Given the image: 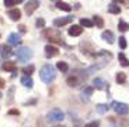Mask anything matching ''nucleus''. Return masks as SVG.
<instances>
[{
    "label": "nucleus",
    "mask_w": 129,
    "mask_h": 127,
    "mask_svg": "<svg viewBox=\"0 0 129 127\" xmlns=\"http://www.w3.org/2000/svg\"><path fill=\"white\" fill-rule=\"evenodd\" d=\"M119 46H121V49H125L126 48V38H125V36H121V38H119Z\"/></svg>",
    "instance_id": "2f4dec72"
},
{
    "label": "nucleus",
    "mask_w": 129,
    "mask_h": 127,
    "mask_svg": "<svg viewBox=\"0 0 129 127\" xmlns=\"http://www.w3.org/2000/svg\"><path fill=\"white\" fill-rule=\"evenodd\" d=\"M52 2H58V0H52Z\"/></svg>",
    "instance_id": "ea45409f"
},
{
    "label": "nucleus",
    "mask_w": 129,
    "mask_h": 127,
    "mask_svg": "<svg viewBox=\"0 0 129 127\" xmlns=\"http://www.w3.org/2000/svg\"><path fill=\"white\" fill-rule=\"evenodd\" d=\"M34 70H35L34 64H29V66H27V67H24V69H23V73L25 74V76H31V74L34 73Z\"/></svg>",
    "instance_id": "c85d7f7f"
},
{
    "label": "nucleus",
    "mask_w": 129,
    "mask_h": 127,
    "mask_svg": "<svg viewBox=\"0 0 129 127\" xmlns=\"http://www.w3.org/2000/svg\"><path fill=\"white\" fill-rule=\"evenodd\" d=\"M7 16L13 20V21H18V20L21 18V11H20L18 9H11L9 13H7Z\"/></svg>",
    "instance_id": "ddd939ff"
},
{
    "label": "nucleus",
    "mask_w": 129,
    "mask_h": 127,
    "mask_svg": "<svg viewBox=\"0 0 129 127\" xmlns=\"http://www.w3.org/2000/svg\"><path fill=\"white\" fill-rule=\"evenodd\" d=\"M18 28H20V32H25V27L24 25H20Z\"/></svg>",
    "instance_id": "c9c22d12"
},
{
    "label": "nucleus",
    "mask_w": 129,
    "mask_h": 127,
    "mask_svg": "<svg viewBox=\"0 0 129 127\" xmlns=\"http://www.w3.org/2000/svg\"><path fill=\"white\" fill-rule=\"evenodd\" d=\"M108 11H110L111 14H119L121 13V7L116 6L115 3H111L110 6H108Z\"/></svg>",
    "instance_id": "4be33fe9"
},
{
    "label": "nucleus",
    "mask_w": 129,
    "mask_h": 127,
    "mask_svg": "<svg viewBox=\"0 0 129 127\" xmlns=\"http://www.w3.org/2000/svg\"><path fill=\"white\" fill-rule=\"evenodd\" d=\"M93 87L95 89H103L104 88V80L101 78H94L93 80Z\"/></svg>",
    "instance_id": "5701e85b"
},
{
    "label": "nucleus",
    "mask_w": 129,
    "mask_h": 127,
    "mask_svg": "<svg viewBox=\"0 0 129 127\" xmlns=\"http://www.w3.org/2000/svg\"><path fill=\"white\" fill-rule=\"evenodd\" d=\"M44 36L45 38H48V41L51 42V43H59L62 45L63 43V38H62L60 32L58 31V29H45L44 31Z\"/></svg>",
    "instance_id": "f03ea898"
},
{
    "label": "nucleus",
    "mask_w": 129,
    "mask_h": 127,
    "mask_svg": "<svg viewBox=\"0 0 129 127\" xmlns=\"http://www.w3.org/2000/svg\"><path fill=\"white\" fill-rule=\"evenodd\" d=\"M112 109L118 114H128L129 112V106L123 102H112Z\"/></svg>",
    "instance_id": "39448f33"
},
{
    "label": "nucleus",
    "mask_w": 129,
    "mask_h": 127,
    "mask_svg": "<svg viewBox=\"0 0 129 127\" xmlns=\"http://www.w3.org/2000/svg\"><path fill=\"white\" fill-rule=\"evenodd\" d=\"M93 89H94V87H86V88L81 91V99H83V101H88L90 96L93 95Z\"/></svg>",
    "instance_id": "4468645a"
},
{
    "label": "nucleus",
    "mask_w": 129,
    "mask_h": 127,
    "mask_svg": "<svg viewBox=\"0 0 129 127\" xmlns=\"http://www.w3.org/2000/svg\"><path fill=\"white\" fill-rule=\"evenodd\" d=\"M69 35L70 36H79L81 35V32H83V28H81L80 25H72L70 28H69Z\"/></svg>",
    "instance_id": "9b49d317"
},
{
    "label": "nucleus",
    "mask_w": 129,
    "mask_h": 127,
    "mask_svg": "<svg viewBox=\"0 0 129 127\" xmlns=\"http://www.w3.org/2000/svg\"><path fill=\"white\" fill-rule=\"evenodd\" d=\"M35 24H37L38 28H44V27H45V20H44V18H38Z\"/></svg>",
    "instance_id": "7c9ffc66"
},
{
    "label": "nucleus",
    "mask_w": 129,
    "mask_h": 127,
    "mask_svg": "<svg viewBox=\"0 0 129 127\" xmlns=\"http://www.w3.org/2000/svg\"><path fill=\"white\" fill-rule=\"evenodd\" d=\"M80 25L87 27V28H91V27L94 25V22H93V20H88V18H81V20H80Z\"/></svg>",
    "instance_id": "bb28decb"
},
{
    "label": "nucleus",
    "mask_w": 129,
    "mask_h": 127,
    "mask_svg": "<svg viewBox=\"0 0 129 127\" xmlns=\"http://www.w3.org/2000/svg\"><path fill=\"white\" fill-rule=\"evenodd\" d=\"M16 54H17V60L25 63V61H28L32 57V50L29 48H18Z\"/></svg>",
    "instance_id": "20e7f679"
},
{
    "label": "nucleus",
    "mask_w": 129,
    "mask_h": 127,
    "mask_svg": "<svg viewBox=\"0 0 129 127\" xmlns=\"http://www.w3.org/2000/svg\"><path fill=\"white\" fill-rule=\"evenodd\" d=\"M21 2H24V0H17V3H21Z\"/></svg>",
    "instance_id": "4c0bfd02"
},
{
    "label": "nucleus",
    "mask_w": 129,
    "mask_h": 127,
    "mask_svg": "<svg viewBox=\"0 0 129 127\" xmlns=\"http://www.w3.org/2000/svg\"><path fill=\"white\" fill-rule=\"evenodd\" d=\"M80 83H81V80L77 76H72V77H69V78L66 80V84H68L69 87H77Z\"/></svg>",
    "instance_id": "f3484780"
},
{
    "label": "nucleus",
    "mask_w": 129,
    "mask_h": 127,
    "mask_svg": "<svg viewBox=\"0 0 129 127\" xmlns=\"http://www.w3.org/2000/svg\"><path fill=\"white\" fill-rule=\"evenodd\" d=\"M53 127H64V126H53Z\"/></svg>",
    "instance_id": "58836bf2"
},
{
    "label": "nucleus",
    "mask_w": 129,
    "mask_h": 127,
    "mask_svg": "<svg viewBox=\"0 0 129 127\" xmlns=\"http://www.w3.org/2000/svg\"><path fill=\"white\" fill-rule=\"evenodd\" d=\"M115 80H116V83H118V84H125V81H126V74L122 73V71H119V73L116 74Z\"/></svg>",
    "instance_id": "b1692460"
},
{
    "label": "nucleus",
    "mask_w": 129,
    "mask_h": 127,
    "mask_svg": "<svg viewBox=\"0 0 129 127\" xmlns=\"http://www.w3.org/2000/svg\"><path fill=\"white\" fill-rule=\"evenodd\" d=\"M95 109H97V112L98 113H107L108 112V109H110V106H107V105H104V103H100V105H97L95 106Z\"/></svg>",
    "instance_id": "cd10ccee"
},
{
    "label": "nucleus",
    "mask_w": 129,
    "mask_h": 127,
    "mask_svg": "<svg viewBox=\"0 0 129 127\" xmlns=\"http://www.w3.org/2000/svg\"><path fill=\"white\" fill-rule=\"evenodd\" d=\"M112 127H118V126H112Z\"/></svg>",
    "instance_id": "a19ab883"
},
{
    "label": "nucleus",
    "mask_w": 129,
    "mask_h": 127,
    "mask_svg": "<svg viewBox=\"0 0 129 127\" xmlns=\"http://www.w3.org/2000/svg\"><path fill=\"white\" fill-rule=\"evenodd\" d=\"M93 22H94V25H95L97 28H104V20L101 18L100 16H94Z\"/></svg>",
    "instance_id": "412c9836"
},
{
    "label": "nucleus",
    "mask_w": 129,
    "mask_h": 127,
    "mask_svg": "<svg viewBox=\"0 0 129 127\" xmlns=\"http://www.w3.org/2000/svg\"><path fill=\"white\" fill-rule=\"evenodd\" d=\"M39 7V0H28L25 4V13L28 16H31L34 11Z\"/></svg>",
    "instance_id": "0eeeda50"
},
{
    "label": "nucleus",
    "mask_w": 129,
    "mask_h": 127,
    "mask_svg": "<svg viewBox=\"0 0 129 127\" xmlns=\"http://www.w3.org/2000/svg\"><path fill=\"white\" fill-rule=\"evenodd\" d=\"M6 87V81L3 78H0V88H4Z\"/></svg>",
    "instance_id": "f704fd0d"
},
{
    "label": "nucleus",
    "mask_w": 129,
    "mask_h": 127,
    "mask_svg": "<svg viewBox=\"0 0 129 127\" xmlns=\"http://www.w3.org/2000/svg\"><path fill=\"white\" fill-rule=\"evenodd\" d=\"M56 67H58V70H60L62 73H66V71L69 70V66H68V63H64V61H58V64H56Z\"/></svg>",
    "instance_id": "a878e982"
},
{
    "label": "nucleus",
    "mask_w": 129,
    "mask_h": 127,
    "mask_svg": "<svg viewBox=\"0 0 129 127\" xmlns=\"http://www.w3.org/2000/svg\"><path fill=\"white\" fill-rule=\"evenodd\" d=\"M98 126H100V121L94 120V121H90V123H87L84 127H98Z\"/></svg>",
    "instance_id": "473e14b6"
},
{
    "label": "nucleus",
    "mask_w": 129,
    "mask_h": 127,
    "mask_svg": "<svg viewBox=\"0 0 129 127\" xmlns=\"http://www.w3.org/2000/svg\"><path fill=\"white\" fill-rule=\"evenodd\" d=\"M3 70H6V71H17V64H16V61H10V60H7V61H4L3 63Z\"/></svg>",
    "instance_id": "2eb2a0df"
},
{
    "label": "nucleus",
    "mask_w": 129,
    "mask_h": 127,
    "mask_svg": "<svg viewBox=\"0 0 129 127\" xmlns=\"http://www.w3.org/2000/svg\"><path fill=\"white\" fill-rule=\"evenodd\" d=\"M39 77H41V80L44 83L49 84L51 81H53L55 77H56L55 67L52 66V64H45V66L41 69V71H39Z\"/></svg>",
    "instance_id": "f257e3e1"
},
{
    "label": "nucleus",
    "mask_w": 129,
    "mask_h": 127,
    "mask_svg": "<svg viewBox=\"0 0 129 127\" xmlns=\"http://www.w3.org/2000/svg\"><path fill=\"white\" fill-rule=\"evenodd\" d=\"M114 2H118V3H123V0H114Z\"/></svg>",
    "instance_id": "e433bc0d"
},
{
    "label": "nucleus",
    "mask_w": 129,
    "mask_h": 127,
    "mask_svg": "<svg viewBox=\"0 0 129 127\" xmlns=\"http://www.w3.org/2000/svg\"><path fill=\"white\" fill-rule=\"evenodd\" d=\"M21 84H23L25 88H32V85H34V81H32V78L29 76H24L23 78H21Z\"/></svg>",
    "instance_id": "a211bd4d"
},
{
    "label": "nucleus",
    "mask_w": 129,
    "mask_h": 127,
    "mask_svg": "<svg viewBox=\"0 0 129 127\" xmlns=\"http://www.w3.org/2000/svg\"><path fill=\"white\" fill-rule=\"evenodd\" d=\"M7 42H9L10 46H18V45H21L23 39H21V36H20L17 32H13V34H10V35H9Z\"/></svg>",
    "instance_id": "6e6552de"
},
{
    "label": "nucleus",
    "mask_w": 129,
    "mask_h": 127,
    "mask_svg": "<svg viewBox=\"0 0 129 127\" xmlns=\"http://www.w3.org/2000/svg\"><path fill=\"white\" fill-rule=\"evenodd\" d=\"M17 0H4V6L6 7H13V6H17Z\"/></svg>",
    "instance_id": "c756f323"
},
{
    "label": "nucleus",
    "mask_w": 129,
    "mask_h": 127,
    "mask_svg": "<svg viewBox=\"0 0 129 127\" xmlns=\"http://www.w3.org/2000/svg\"><path fill=\"white\" fill-rule=\"evenodd\" d=\"M70 21H73V17L69 16V17H63V18H56L53 20V25L55 27H63L66 24H69Z\"/></svg>",
    "instance_id": "9d476101"
},
{
    "label": "nucleus",
    "mask_w": 129,
    "mask_h": 127,
    "mask_svg": "<svg viewBox=\"0 0 129 127\" xmlns=\"http://www.w3.org/2000/svg\"><path fill=\"white\" fill-rule=\"evenodd\" d=\"M118 59H119V63H121V66H122V67H128L129 66V59L123 53L118 54Z\"/></svg>",
    "instance_id": "aec40b11"
},
{
    "label": "nucleus",
    "mask_w": 129,
    "mask_h": 127,
    "mask_svg": "<svg viewBox=\"0 0 129 127\" xmlns=\"http://www.w3.org/2000/svg\"><path fill=\"white\" fill-rule=\"evenodd\" d=\"M118 29H119L121 32H126L129 29V24H128V22H125L123 20H121L119 24H118Z\"/></svg>",
    "instance_id": "393cba45"
},
{
    "label": "nucleus",
    "mask_w": 129,
    "mask_h": 127,
    "mask_svg": "<svg viewBox=\"0 0 129 127\" xmlns=\"http://www.w3.org/2000/svg\"><path fill=\"white\" fill-rule=\"evenodd\" d=\"M59 54V49L56 48V46H53V45H46L45 46V56L48 57V59H51V57H55Z\"/></svg>",
    "instance_id": "1a4fd4ad"
},
{
    "label": "nucleus",
    "mask_w": 129,
    "mask_h": 127,
    "mask_svg": "<svg viewBox=\"0 0 129 127\" xmlns=\"http://www.w3.org/2000/svg\"><path fill=\"white\" fill-rule=\"evenodd\" d=\"M46 119H48V121H51V123H59V121H62L64 119V113L59 108H55V109H52V110L48 112Z\"/></svg>",
    "instance_id": "7ed1b4c3"
},
{
    "label": "nucleus",
    "mask_w": 129,
    "mask_h": 127,
    "mask_svg": "<svg viewBox=\"0 0 129 127\" xmlns=\"http://www.w3.org/2000/svg\"><path fill=\"white\" fill-rule=\"evenodd\" d=\"M107 63H108V61H103V63L94 64V66H91V67H88V69H86V71H84V73H86V74H91V73H94V71H97V70H100V69H103V67H105Z\"/></svg>",
    "instance_id": "f8f14e48"
},
{
    "label": "nucleus",
    "mask_w": 129,
    "mask_h": 127,
    "mask_svg": "<svg viewBox=\"0 0 129 127\" xmlns=\"http://www.w3.org/2000/svg\"><path fill=\"white\" fill-rule=\"evenodd\" d=\"M13 49L10 48V45H6V43H3V45H0V57L2 59H9L10 56H13Z\"/></svg>",
    "instance_id": "423d86ee"
},
{
    "label": "nucleus",
    "mask_w": 129,
    "mask_h": 127,
    "mask_svg": "<svg viewBox=\"0 0 129 127\" xmlns=\"http://www.w3.org/2000/svg\"><path fill=\"white\" fill-rule=\"evenodd\" d=\"M9 114H20V112L17 109H11V110H9Z\"/></svg>",
    "instance_id": "72a5a7b5"
},
{
    "label": "nucleus",
    "mask_w": 129,
    "mask_h": 127,
    "mask_svg": "<svg viewBox=\"0 0 129 127\" xmlns=\"http://www.w3.org/2000/svg\"><path fill=\"white\" fill-rule=\"evenodd\" d=\"M101 38H103L104 41H107L108 43H114V41H115V36H114V34L111 31H104L103 34H101Z\"/></svg>",
    "instance_id": "dca6fc26"
},
{
    "label": "nucleus",
    "mask_w": 129,
    "mask_h": 127,
    "mask_svg": "<svg viewBox=\"0 0 129 127\" xmlns=\"http://www.w3.org/2000/svg\"><path fill=\"white\" fill-rule=\"evenodd\" d=\"M56 7L59 10H63V11H72V6L68 3H64V2H58L56 3Z\"/></svg>",
    "instance_id": "6ab92c4d"
}]
</instances>
